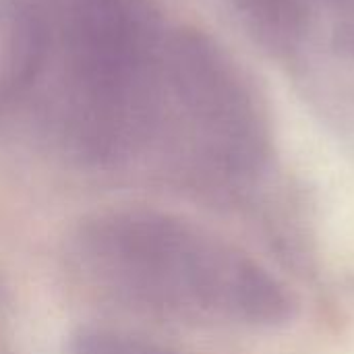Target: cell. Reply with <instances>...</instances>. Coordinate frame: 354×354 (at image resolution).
Segmentation results:
<instances>
[{"label":"cell","mask_w":354,"mask_h":354,"mask_svg":"<svg viewBox=\"0 0 354 354\" xmlns=\"http://www.w3.org/2000/svg\"><path fill=\"white\" fill-rule=\"evenodd\" d=\"M230 131L228 54L151 0H0V137L199 193Z\"/></svg>","instance_id":"1"},{"label":"cell","mask_w":354,"mask_h":354,"mask_svg":"<svg viewBox=\"0 0 354 354\" xmlns=\"http://www.w3.org/2000/svg\"><path fill=\"white\" fill-rule=\"evenodd\" d=\"M73 259L106 297L178 322L268 330L288 324L297 307L257 259L166 214H104L77 232Z\"/></svg>","instance_id":"2"},{"label":"cell","mask_w":354,"mask_h":354,"mask_svg":"<svg viewBox=\"0 0 354 354\" xmlns=\"http://www.w3.org/2000/svg\"><path fill=\"white\" fill-rule=\"evenodd\" d=\"M249 29L270 48L292 50L309 35L319 12H328L342 48L354 52V0H234Z\"/></svg>","instance_id":"3"},{"label":"cell","mask_w":354,"mask_h":354,"mask_svg":"<svg viewBox=\"0 0 354 354\" xmlns=\"http://www.w3.org/2000/svg\"><path fill=\"white\" fill-rule=\"evenodd\" d=\"M73 354H172L145 340L122 336L114 332H89L83 334Z\"/></svg>","instance_id":"4"}]
</instances>
